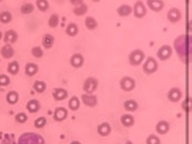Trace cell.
Segmentation results:
<instances>
[{"label": "cell", "instance_id": "obj_1", "mask_svg": "<svg viewBox=\"0 0 192 144\" xmlns=\"http://www.w3.org/2000/svg\"><path fill=\"white\" fill-rule=\"evenodd\" d=\"M145 59V54L141 50H136L133 51L130 56H129V60H130V63L133 64V65H138L142 62V60Z\"/></svg>", "mask_w": 192, "mask_h": 144}, {"label": "cell", "instance_id": "obj_2", "mask_svg": "<svg viewBox=\"0 0 192 144\" xmlns=\"http://www.w3.org/2000/svg\"><path fill=\"white\" fill-rule=\"evenodd\" d=\"M97 88V80L95 78H88L84 83V90L86 92L90 95L92 92H94Z\"/></svg>", "mask_w": 192, "mask_h": 144}, {"label": "cell", "instance_id": "obj_3", "mask_svg": "<svg viewBox=\"0 0 192 144\" xmlns=\"http://www.w3.org/2000/svg\"><path fill=\"white\" fill-rule=\"evenodd\" d=\"M157 70V62L153 58H148L144 64V71L147 73H153Z\"/></svg>", "mask_w": 192, "mask_h": 144}, {"label": "cell", "instance_id": "obj_4", "mask_svg": "<svg viewBox=\"0 0 192 144\" xmlns=\"http://www.w3.org/2000/svg\"><path fill=\"white\" fill-rule=\"evenodd\" d=\"M135 80L130 77H124L123 79L121 80V88L125 91H130L135 88Z\"/></svg>", "mask_w": 192, "mask_h": 144}, {"label": "cell", "instance_id": "obj_5", "mask_svg": "<svg viewBox=\"0 0 192 144\" xmlns=\"http://www.w3.org/2000/svg\"><path fill=\"white\" fill-rule=\"evenodd\" d=\"M171 54H172V50L168 45H164V46H162L157 52L158 58L161 60H167L170 56H171Z\"/></svg>", "mask_w": 192, "mask_h": 144}, {"label": "cell", "instance_id": "obj_6", "mask_svg": "<svg viewBox=\"0 0 192 144\" xmlns=\"http://www.w3.org/2000/svg\"><path fill=\"white\" fill-rule=\"evenodd\" d=\"M133 11H135V16H136V17H138V18L144 17V16L146 15V7H145V5L142 4L141 1H138V2H136Z\"/></svg>", "mask_w": 192, "mask_h": 144}, {"label": "cell", "instance_id": "obj_7", "mask_svg": "<svg viewBox=\"0 0 192 144\" xmlns=\"http://www.w3.org/2000/svg\"><path fill=\"white\" fill-rule=\"evenodd\" d=\"M181 97H182V92L177 88H173L168 92V99L171 102H179L180 99H181Z\"/></svg>", "mask_w": 192, "mask_h": 144}, {"label": "cell", "instance_id": "obj_8", "mask_svg": "<svg viewBox=\"0 0 192 144\" xmlns=\"http://www.w3.org/2000/svg\"><path fill=\"white\" fill-rule=\"evenodd\" d=\"M81 100H83V102L85 104V105H87V106L89 107H93L96 105V98L94 97V96H92V95H88V93H86V95H83V97H81Z\"/></svg>", "mask_w": 192, "mask_h": 144}, {"label": "cell", "instance_id": "obj_9", "mask_svg": "<svg viewBox=\"0 0 192 144\" xmlns=\"http://www.w3.org/2000/svg\"><path fill=\"white\" fill-rule=\"evenodd\" d=\"M70 63L75 68H79L84 63V58L80 54H73L71 56V59H70Z\"/></svg>", "mask_w": 192, "mask_h": 144}, {"label": "cell", "instance_id": "obj_10", "mask_svg": "<svg viewBox=\"0 0 192 144\" xmlns=\"http://www.w3.org/2000/svg\"><path fill=\"white\" fill-rule=\"evenodd\" d=\"M181 13H180L179 9L176 8H173L171 9L170 11H168V14H167V17H168V19L172 21V23H175V21H177L181 18Z\"/></svg>", "mask_w": 192, "mask_h": 144}, {"label": "cell", "instance_id": "obj_11", "mask_svg": "<svg viewBox=\"0 0 192 144\" xmlns=\"http://www.w3.org/2000/svg\"><path fill=\"white\" fill-rule=\"evenodd\" d=\"M97 132L102 136L109 135V134H110V132H111V126H110V124L109 123H102L101 125H98Z\"/></svg>", "mask_w": 192, "mask_h": 144}, {"label": "cell", "instance_id": "obj_12", "mask_svg": "<svg viewBox=\"0 0 192 144\" xmlns=\"http://www.w3.org/2000/svg\"><path fill=\"white\" fill-rule=\"evenodd\" d=\"M147 5H148L153 10H155V11H159V10L164 7V2L161 1V0H154V1L153 0H149V1L147 2Z\"/></svg>", "mask_w": 192, "mask_h": 144}, {"label": "cell", "instance_id": "obj_13", "mask_svg": "<svg viewBox=\"0 0 192 144\" xmlns=\"http://www.w3.org/2000/svg\"><path fill=\"white\" fill-rule=\"evenodd\" d=\"M67 96H68V92L64 89H61V88H58V89H56L53 91V97H54L56 100H62Z\"/></svg>", "mask_w": 192, "mask_h": 144}, {"label": "cell", "instance_id": "obj_14", "mask_svg": "<svg viewBox=\"0 0 192 144\" xmlns=\"http://www.w3.org/2000/svg\"><path fill=\"white\" fill-rule=\"evenodd\" d=\"M168 128H170V125H168V123L165 122V121H161V122L157 124V126H156V130H157V132L159 134H165V133H167Z\"/></svg>", "mask_w": 192, "mask_h": 144}, {"label": "cell", "instance_id": "obj_15", "mask_svg": "<svg viewBox=\"0 0 192 144\" xmlns=\"http://www.w3.org/2000/svg\"><path fill=\"white\" fill-rule=\"evenodd\" d=\"M1 54L4 58L6 59H9V58H11L14 55V50L13 47L10 46V45H5L2 49H1Z\"/></svg>", "mask_w": 192, "mask_h": 144}, {"label": "cell", "instance_id": "obj_16", "mask_svg": "<svg viewBox=\"0 0 192 144\" xmlns=\"http://www.w3.org/2000/svg\"><path fill=\"white\" fill-rule=\"evenodd\" d=\"M17 39V34L14 30H8L5 34V42L6 43H14Z\"/></svg>", "mask_w": 192, "mask_h": 144}, {"label": "cell", "instance_id": "obj_17", "mask_svg": "<svg viewBox=\"0 0 192 144\" xmlns=\"http://www.w3.org/2000/svg\"><path fill=\"white\" fill-rule=\"evenodd\" d=\"M67 117V110L64 108H57L56 113H54V118L57 121H63L64 118Z\"/></svg>", "mask_w": 192, "mask_h": 144}, {"label": "cell", "instance_id": "obj_18", "mask_svg": "<svg viewBox=\"0 0 192 144\" xmlns=\"http://www.w3.org/2000/svg\"><path fill=\"white\" fill-rule=\"evenodd\" d=\"M130 13H131V7L128 5H122L118 8V14L120 16H127Z\"/></svg>", "mask_w": 192, "mask_h": 144}, {"label": "cell", "instance_id": "obj_19", "mask_svg": "<svg viewBox=\"0 0 192 144\" xmlns=\"http://www.w3.org/2000/svg\"><path fill=\"white\" fill-rule=\"evenodd\" d=\"M25 72L27 76H34L35 73L37 72V67L33 63H28L25 67Z\"/></svg>", "mask_w": 192, "mask_h": 144}, {"label": "cell", "instance_id": "obj_20", "mask_svg": "<svg viewBox=\"0 0 192 144\" xmlns=\"http://www.w3.org/2000/svg\"><path fill=\"white\" fill-rule=\"evenodd\" d=\"M87 11V6H86L84 2H80V4L78 5V7L73 9V13L78 15V16H80V15H84V14Z\"/></svg>", "mask_w": 192, "mask_h": 144}, {"label": "cell", "instance_id": "obj_21", "mask_svg": "<svg viewBox=\"0 0 192 144\" xmlns=\"http://www.w3.org/2000/svg\"><path fill=\"white\" fill-rule=\"evenodd\" d=\"M121 123L123 124L124 126H131L133 124V117L131 115H123L121 117Z\"/></svg>", "mask_w": 192, "mask_h": 144}, {"label": "cell", "instance_id": "obj_22", "mask_svg": "<svg viewBox=\"0 0 192 144\" xmlns=\"http://www.w3.org/2000/svg\"><path fill=\"white\" fill-rule=\"evenodd\" d=\"M137 107H138V104L135 100H127V102H124V108L127 110H129V111L136 110Z\"/></svg>", "mask_w": 192, "mask_h": 144}, {"label": "cell", "instance_id": "obj_23", "mask_svg": "<svg viewBox=\"0 0 192 144\" xmlns=\"http://www.w3.org/2000/svg\"><path fill=\"white\" fill-rule=\"evenodd\" d=\"M85 25L88 30H94L95 27L97 26V23L93 17H87L85 19Z\"/></svg>", "mask_w": 192, "mask_h": 144}, {"label": "cell", "instance_id": "obj_24", "mask_svg": "<svg viewBox=\"0 0 192 144\" xmlns=\"http://www.w3.org/2000/svg\"><path fill=\"white\" fill-rule=\"evenodd\" d=\"M38 108H40V104H38L36 100H31V102L27 104V109L30 110L31 113H35V111H37Z\"/></svg>", "mask_w": 192, "mask_h": 144}, {"label": "cell", "instance_id": "obj_25", "mask_svg": "<svg viewBox=\"0 0 192 144\" xmlns=\"http://www.w3.org/2000/svg\"><path fill=\"white\" fill-rule=\"evenodd\" d=\"M53 36L52 35H45L44 37H43V45L47 47V49H50L52 46V44H53Z\"/></svg>", "mask_w": 192, "mask_h": 144}, {"label": "cell", "instance_id": "obj_26", "mask_svg": "<svg viewBox=\"0 0 192 144\" xmlns=\"http://www.w3.org/2000/svg\"><path fill=\"white\" fill-rule=\"evenodd\" d=\"M69 107L70 109L73 110H77L79 108V99L77 97H73L70 100H69Z\"/></svg>", "mask_w": 192, "mask_h": 144}, {"label": "cell", "instance_id": "obj_27", "mask_svg": "<svg viewBox=\"0 0 192 144\" xmlns=\"http://www.w3.org/2000/svg\"><path fill=\"white\" fill-rule=\"evenodd\" d=\"M78 33V28H77L76 24H69L67 27V34L70 36H75Z\"/></svg>", "mask_w": 192, "mask_h": 144}, {"label": "cell", "instance_id": "obj_28", "mask_svg": "<svg viewBox=\"0 0 192 144\" xmlns=\"http://www.w3.org/2000/svg\"><path fill=\"white\" fill-rule=\"evenodd\" d=\"M18 100V95L15 91H11V92H9L7 95V102L9 104H15V102H17Z\"/></svg>", "mask_w": 192, "mask_h": 144}, {"label": "cell", "instance_id": "obj_29", "mask_svg": "<svg viewBox=\"0 0 192 144\" xmlns=\"http://www.w3.org/2000/svg\"><path fill=\"white\" fill-rule=\"evenodd\" d=\"M11 20V15L10 13L8 11H2V13L0 14V21H2V23H9V21Z\"/></svg>", "mask_w": 192, "mask_h": 144}, {"label": "cell", "instance_id": "obj_30", "mask_svg": "<svg viewBox=\"0 0 192 144\" xmlns=\"http://www.w3.org/2000/svg\"><path fill=\"white\" fill-rule=\"evenodd\" d=\"M45 88H47V86H45V83L43 81H36L34 83V89L37 92H43L45 90Z\"/></svg>", "mask_w": 192, "mask_h": 144}, {"label": "cell", "instance_id": "obj_31", "mask_svg": "<svg viewBox=\"0 0 192 144\" xmlns=\"http://www.w3.org/2000/svg\"><path fill=\"white\" fill-rule=\"evenodd\" d=\"M18 70H19V65H18V63L16 62V61H14V62H11V63H9L8 71L10 72V73L15 74V73H17L18 72Z\"/></svg>", "mask_w": 192, "mask_h": 144}, {"label": "cell", "instance_id": "obj_32", "mask_svg": "<svg viewBox=\"0 0 192 144\" xmlns=\"http://www.w3.org/2000/svg\"><path fill=\"white\" fill-rule=\"evenodd\" d=\"M33 9H34V7H33V5L32 4H24L21 6V13L30 14L33 11Z\"/></svg>", "mask_w": 192, "mask_h": 144}, {"label": "cell", "instance_id": "obj_33", "mask_svg": "<svg viewBox=\"0 0 192 144\" xmlns=\"http://www.w3.org/2000/svg\"><path fill=\"white\" fill-rule=\"evenodd\" d=\"M36 5H37L38 9L41 11H45L47 9V7H49V4H47V1H45V0H38L37 2H36Z\"/></svg>", "mask_w": 192, "mask_h": 144}, {"label": "cell", "instance_id": "obj_34", "mask_svg": "<svg viewBox=\"0 0 192 144\" xmlns=\"http://www.w3.org/2000/svg\"><path fill=\"white\" fill-rule=\"evenodd\" d=\"M58 24H59V18H58V16H57V15H52L51 17H50V20H49L50 27H56Z\"/></svg>", "mask_w": 192, "mask_h": 144}, {"label": "cell", "instance_id": "obj_35", "mask_svg": "<svg viewBox=\"0 0 192 144\" xmlns=\"http://www.w3.org/2000/svg\"><path fill=\"white\" fill-rule=\"evenodd\" d=\"M32 53H33V55H34L35 58H41L43 55V51L41 47H33V50H32Z\"/></svg>", "mask_w": 192, "mask_h": 144}, {"label": "cell", "instance_id": "obj_36", "mask_svg": "<svg viewBox=\"0 0 192 144\" xmlns=\"http://www.w3.org/2000/svg\"><path fill=\"white\" fill-rule=\"evenodd\" d=\"M159 139H158L157 136L155 135H150L148 136V139H147V144H159Z\"/></svg>", "mask_w": 192, "mask_h": 144}, {"label": "cell", "instance_id": "obj_37", "mask_svg": "<svg viewBox=\"0 0 192 144\" xmlns=\"http://www.w3.org/2000/svg\"><path fill=\"white\" fill-rule=\"evenodd\" d=\"M45 123H47V119L44 118V117H40V118H37L35 121V126L41 128V127H43L45 125Z\"/></svg>", "mask_w": 192, "mask_h": 144}, {"label": "cell", "instance_id": "obj_38", "mask_svg": "<svg viewBox=\"0 0 192 144\" xmlns=\"http://www.w3.org/2000/svg\"><path fill=\"white\" fill-rule=\"evenodd\" d=\"M16 121H17L18 123H24V122L27 121V116L24 113H21V114H18L16 116Z\"/></svg>", "mask_w": 192, "mask_h": 144}, {"label": "cell", "instance_id": "obj_39", "mask_svg": "<svg viewBox=\"0 0 192 144\" xmlns=\"http://www.w3.org/2000/svg\"><path fill=\"white\" fill-rule=\"evenodd\" d=\"M9 78L7 76H5V74H2V76H0V86H7L9 85Z\"/></svg>", "mask_w": 192, "mask_h": 144}, {"label": "cell", "instance_id": "obj_40", "mask_svg": "<svg viewBox=\"0 0 192 144\" xmlns=\"http://www.w3.org/2000/svg\"><path fill=\"white\" fill-rule=\"evenodd\" d=\"M70 144H80L79 142H73V143H70Z\"/></svg>", "mask_w": 192, "mask_h": 144}, {"label": "cell", "instance_id": "obj_41", "mask_svg": "<svg viewBox=\"0 0 192 144\" xmlns=\"http://www.w3.org/2000/svg\"><path fill=\"white\" fill-rule=\"evenodd\" d=\"M1 37H2V34H1V32H0V39H1Z\"/></svg>", "mask_w": 192, "mask_h": 144}, {"label": "cell", "instance_id": "obj_42", "mask_svg": "<svg viewBox=\"0 0 192 144\" xmlns=\"http://www.w3.org/2000/svg\"><path fill=\"white\" fill-rule=\"evenodd\" d=\"M127 144H132V143H131V142H128V143H127Z\"/></svg>", "mask_w": 192, "mask_h": 144}]
</instances>
